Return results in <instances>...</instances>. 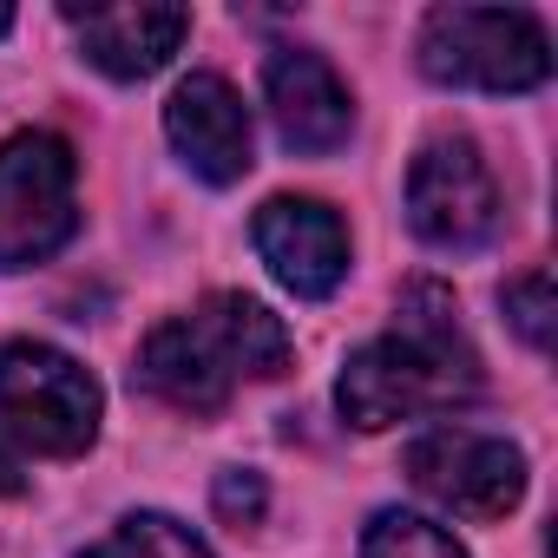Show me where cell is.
Listing matches in <instances>:
<instances>
[{
	"label": "cell",
	"instance_id": "obj_1",
	"mask_svg": "<svg viewBox=\"0 0 558 558\" xmlns=\"http://www.w3.org/2000/svg\"><path fill=\"white\" fill-rule=\"evenodd\" d=\"M473 395H480V355L453 323L447 290L434 283H414L401 296V323L362 342L336 381V401L362 434H381L414 414H447Z\"/></svg>",
	"mask_w": 558,
	"mask_h": 558
},
{
	"label": "cell",
	"instance_id": "obj_2",
	"mask_svg": "<svg viewBox=\"0 0 558 558\" xmlns=\"http://www.w3.org/2000/svg\"><path fill=\"white\" fill-rule=\"evenodd\" d=\"M290 368V329L256 296L217 290L191 316H171L145 336L138 381L178 414H217L243 381H269Z\"/></svg>",
	"mask_w": 558,
	"mask_h": 558
},
{
	"label": "cell",
	"instance_id": "obj_3",
	"mask_svg": "<svg viewBox=\"0 0 558 558\" xmlns=\"http://www.w3.org/2000/svg\"><path fill=\"white\" fill-rule=\"evenodd\" d=\"M421 73L466 93H532L551 73V40L525 8H434Z\"/></svg>",
	"mask_w": 558,
	"mask_h": 558
},
{
	"label": "cell",
	"instance_id": "obj_4",
	"mask_svg": "<svg viewBox=\"0 0 558 558\" xmlns=\"http://www.w3.org/2000/svg\"><path fill=\"white\" fill-rule=\"evenodd\" d=\"M106 414L99 381L53 342H8L0 349V421L21 447L47 460H73L93 447Z\"/></svg>",
	"mask_w": 558,
	"mask_h": 558
},
{
	"label": "cell",
	"instance_id": "obj_5",
	"mask_svg": "<svg viewBox=\"0 0 558 558\" xmlns=\"http://www.w3.org/2000/svg\"><path fill=\"white\" fill-rule=\"evenodd\" d=\"M80 230V165L53 132L0 145V269H27Z\"/></svg>",
	"mask_w": 558,
	"mask_h": 558
},
{
	"label": "cell",
	"instance_id": "obj_6",
	"mask_svg": "<svg viewBox=\"0 0 558 558\" xmlns=\"http://www.w3.org/2000/svg\"><path fill=\"white\" fill-rule=\"evenodd\" d=\"M408 480L460 519H506L525 493V453L499 434L434 427L408 447Z\"/></svg>",
	"mask_w": 558,
	"mask_h": 558
},
{
	"label": "cell",
	"instance_id": "obj_7",
	"mask_svg": "<svg viewBox=\"0 0 558 558\" xmlns=\"http://www.w3.org/2000/svg\"><path fill=\"white\" fill-rule=\"evenodd\" d=\"M408 223L434 250H480L499 223V184L473 138H434L408 165Z\"/></svg>",
	"mask_w": 558,
	"mask_h": 558
},
{
	"label": "cell",
	"instance_id": "obj_8",
	"mask_svg": "<svg viewBox=\"0 0 558 558\" xmlns=\"http://www.w3.org/2000/svg\"><path fill=\"white\" fill-rule=\"evenodd\" d=\"M256 256L290 296H336L349 276V230L323 197H269L256 210Z\"/></svg>",
	"mask_w": 558,
	"mask_h": 558
},
{
	"label": "cell",
	"instance_id": "obj_9",
	"mask_svg": "<svg viewBox=\"0 0 558 558\" xmlns=\"http://www.w3.org/2000/svg\"><path fill=\"white\" fill-rule=\"evenodd\" d=\"M263 93H269V119H276V138L290 151H336L355 125V99L342 86V73L310 53V47H283L263 73Z\"/></svg>",
	"mask_w": 558,
	"mask_h": 558
},
{
	"label": "cell",
	"instance_id": "obj_10",
	"mask_svg": "<svg viewBox=\"0 0 558 558\" xmlns=\"http://www.w3.org/2000/svg\"><path fill=\"white\" fill-rule=\"evenodd\" d=\"M165 132L178 145V158L204 178V184H236L250 171V106L236 99L230 80L217 73H191L171 106H165Z\"/></svg>",
	"mask_w": 558,
	"mask_h": 558
},
{
	"label": "cell",
	"instance_id": "obj_11",
	"mask_svg": "<svg viewBox=\"0 0 558 558\" xmlns=\"http://www.w3.org/2000/svg\"><path fill=\"white\" fill-rule=\"evenodd\" d=\"M66 27L80 34L86 60L99 73L145 80L178 53V40L191 34V14L184 8H145L138 0V8H66Z\"/></svg>",
	"mask_w": 558,
	"mask_h": 558
},
{
	"label": "cell",
	"instance_id": "obj_12",
	"mask_svg": "<svg viewBox=\"0 0 558 558\" xmlns=\"http://www.w3.org/2000/svg\"><path fill=\"white\" fill-rule=\"evenodd\" d=\"M80 558H210V545L191 525H178L171 512H132Z\"/></svg>",
	"mask_w": 558,
	"mask_h": 558
},
{
	"label": "cell",
	"instance_id": "obj_13",
	"mask_svg": "<svg viewBox=\"0 0 558 558\" xmlns=\"http://www.w3.org/2000/svg\"><path fill=\"white\" fill-rule=\"evenodd\" d=\"M362 558H466V551L421 512H375L362 532Z\"/></svg>",
	"mask_w": 558,
	"mask_h": 558
},
{
	"label": "cell",
	"instance_id": "obj_14",
	"mask_svg": "<svg viewBox=\"0 0 558 558\" xmlns=\"http://www.w3.org/2000/svg\"><path fill=\"white\" fill-rule=\"evenodd\" d=\"M506 316L532 349H551V269H525L519 283H506Z\"/></svg>",
	"mask_w": 558,
	"mask_h": 558
},
{
	"label": "cell",
	"instance_id": "obj_15",
	"mask_svg": "<svg viewBox=\"0 0 558 558\" xmlns=\"http://www.w3.org/2000/svg\"><path fill=\"white\" fill-rule=\"evenodd\" d=\"M217 512H223L230 525H250V519L263 512V480H256V473H223V480H217Z\"/></svg>",
	"mask_w": 558,
	"mask_h": 558
},
{
	"label": "cell",
	"instance_id": "obj_16",
	"mask_svg": "<svg viewBox=\"0 0 558 558\" xmlns=\"http://www.w3.org/2000/svg\"><path fill=\"white\" fill-rule=\"evenodd\" d=\"M8 493H21V466H14L8 447H0V499H8Z\"/></svg>",
	"mask_w": 558,
	"mask_h": 558
},
{
	"label": "cell",
	"instance_id": "obj_17",
	"mask_svg": "<svg viewBox=\"0 0 558 558\" xmlns=\"http://www.w3.org/2000/svg\"><path fill=\"white\" fill-rule=\"evenodd\" d=\"M8 27H14V14H8V8H0V34H8Z\"/></svg>",
	"mask_w": 558,
	"mask_h": 558
}]
</instances>
